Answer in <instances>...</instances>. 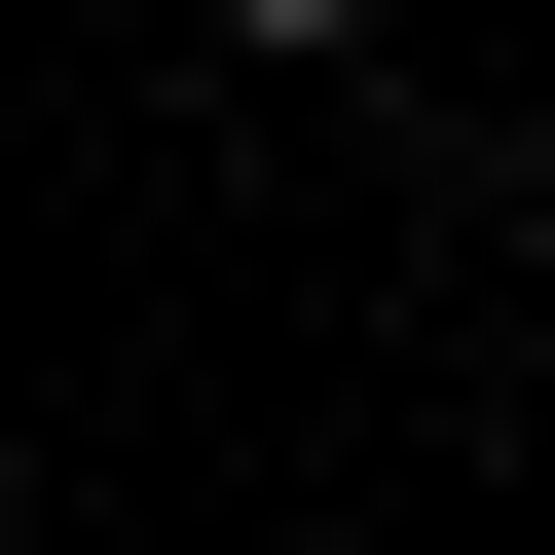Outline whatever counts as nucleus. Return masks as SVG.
<instances>
[{
    "mask_svg": "<svg viewBox=\"0 0 555 555\" xmlns=\"http://www.w3.org/2000/svg\"><path fill=\"white\" fill-rule=\"evenodd\" d=\"M222 38H371V0H222Z\"/></svg>",
    "mask_w": 555,
    "mask_h": 555,
    "instance_id": "1",
    "label": "nucleus"
}]
</instances>
